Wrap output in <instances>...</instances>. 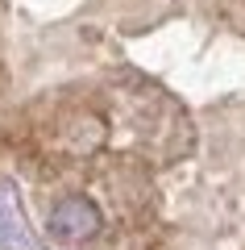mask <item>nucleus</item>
<instances>
[{"label": "nucleus", "mask_w": 245, "mask_h": 250, "mask_svg": "<svg viewBox=\"0 0 245 250\" xmlns=\"http://www.w3.org/2000/svg\"><path fill=\"white\" fill-rule=\"evenodd\" d=\"M100 142H104V121L96 113H75L58 129V146L71 150V154H92Z\"/></svg>", "instance_id": "f03ea898"}, {"label": "nucleus", "mask_w": 245, "mask_h": 250, "mask_svg": "<svg viewBox=\"0 0 245 250\" xmlns=\"http://www.w3.org/2000/svg\"><path fill=\"white\" fill-rule=\"evenodd\" d=\"M50 233L58 242H92L100 229H104V213L92 196H62L58 205L50 208Z\"/></svg>", "instance_id": "f257e3e1"}]
</instances>
